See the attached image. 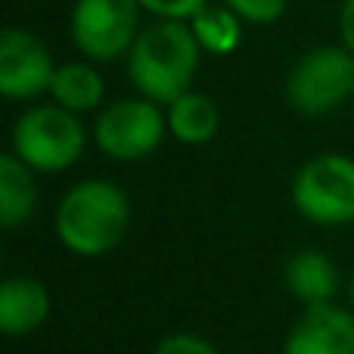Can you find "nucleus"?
<instances>
[{"label":"nucleus","instance_id":"nucleus-1","mask_svg":"<svg viewBox=\"0 0 354 354\" xmlns=\"http://www.w3.org/2000/svg\"><path fill=\"white\" fill-rule=\"evenodd\" d=\"M199 59L202 47L189 22L156 19L153 25L140 28L134 47L128 50L131 84L137 87V93L168 106L193 87Z\"/></svg>","mask_w":354,"mask_h":354},{"label":"nucleus","instance_id":"nucleus-2","mask_svg":"<svg viewBox=\"0 0 354 354\" xmlns=\"http://www.w3.org/2000/svg\"><path fill=\"white\" fill-rule=\"evenodd\" d=\"M131 224V202L124 189L103 177L81 180L56 205V236L72 255L97 258L124 239Z\"/></svg>","mask_w":354,"mask_h":354},{"label":"nucleus","instance_id":"nucleus-3","mask_svg":"<svg viewBox=\"0 0 354 354\" xmlns=\"http://www.w3.org/2000/svg\"><path fill=\"white\" fill-rule=\"evenodd\" d=\"M84 124L78 112L62 106L25 109L12 124V153L41 174H59L72 168L84 153Z\"/></svg>","mask_w":354,"mask_h":354},{"label":"nucleus","instance_id":"nucleus-4","mask_svg":"<svg viewBox=\"0 0 354 354\" xmlns=\"http://www.w3.org/2000/svg\"><path fill=\"white\" fill-rule=\"evenodd\" d=\"M354 97V53L342 44H324L295 59L286 75V100L299 115L320 118Z\"/></svg>","mask_w":354,"mask_h":354},{"label":"nucleus","instance_id":"nucleus-5","mask_svg":"<svg viewBox=\"0 0 354 354\" xmlns=\"http://www.w3.org/2000/svg\"><path fill=\"white\" fill-rule=\"evenodd\" d=\"M295 212L317 227L354 224V159L320 153L295 171L289 187Z\"/></svg>","mask_w":354,"mask_h":354},{"label":"nucleus","instance_id":"nucleus-6","mask_svg":"<svg viewBox=\"0 0 354 354\" xmlns=\"http://www.w3.org/2000/svg\"><path fill=\"white\" fill-rule=\"evenodd\" d=\"M140 0H75L68 35L84 59L115 62L128 56L140 35Z\"/></svg>","mask_w":354,"mask_h":354},{"label":"nucleus","instance_id":"nucleus-7","mask_svg":"<svg viewBox=\"0 0 354 354\" xmlns=\"http://www.w3.org/2000/svg\"><path fill=\"white\" fill-rule=\"evenodd\" d=\"M168 115L149 97H128L103 106L93 124V143L115 162H140L162 147Z\"/></svg>","mask_w":354,"mask_h":354},{"label":"nucleus","instance_id":"nucleus-8","mask_svg":"<svg viewBox=\"0 0 354 354\" xmlns=\"http://www.w3.org/2000/svg\"><path fill=\"white\" fill-rule=\"evenodd\" d=\"M56 62L44 41L19 25L0 31V93L12 103H25L50 91Z\"/></svg>","mask_w":354,"mask_h":354},{"label":"nucleus","instance_id":"nucleus-9","mask_svg":"<svg viewBox=\"0 0 354 354\" xmlns=\"http://www.w3.org/2000/svg\"><path fill=\"white\" fill-rule=\"evenodd\" d=\"M283 354H354V311L333 301L308 305L289 330Z\"/></svg>","mask_w":354,"mask_h":354},{"label":"nucleus","instance_id":"nucleus-10","mask_svg":"<svg viewBox=\"0 0 354 354\" xmlns=\"http://www.w3.org/2000/svg\"><path fill=\"white\" fill-rule=\"evenodd\" d=\"M50 292L41 280L35 277H6L0 283V330L3 336L19 339L35 333L37 326L47 324L50 317Z\"/></svg>","mask_w":354,"mask_h":354},{"label":"nucleus","instance_id":"nucleus-11","mask_svg":"<svg viewBox=\"0 0 354 354\" xmlns=\"http://www.w3.org/2000/svg\"><path fill=\"white\" fill-rule=\"evenodd\" d=\"M283 277H286L289 295L299 299L305 308L333 301L339 292V268L320 249H301L295 255H289Z\"/></svg>","mask_w":354,"mask_h":354},{"label":"nucleus","instance_id":"nucleus-12","mask_svg":"<svg viewBox=\"0 0 354 354\" xmlns=\"http://www.w3.org/2000/svg\"><path fill=\"white\" fill-rule=\"evenodd\" d=\"M168 134L183 147H205L218 137L221 128V109L205 93L187 91L168 103Z\"/></svg>","mask_w":354,"mask_h":354},{"label":"nucleus","instance_id":"nucleus-13","mask_svg":"<svg viewBox=\"0 0 354 354\" xmlns=\"http://www.w3.org/2000/svg\"><path fill=\"white\" fill-rule=\"evenodd\" d=\"M37 205L35 168L25 165L16 153L0 156V224L6 230L28 224Z\"/></svg>","mask_w":354,"mask_h":354},{"label":"nucleus","instance_id":"nucleus-14","mask_svg":"<svg viewBox=\"0 0 354 354\" xmlns=\"http://www.w3.org/2000/svg\"><path fill=\"white\" fill-rule=\"evenodd\" d=\"M47 93L53 97L56 106L81 115V112L100 109V103H103V97H106V81L91 59L87 62H62V66H56Z\"/></svg>","mask_w":354,"mask_h":354},{"label":"nucleus","instance_id":"nucleus-15","mask_svg":"<svg viewBox=\"0 0 354 354\" xmlns=\"http://www.w3.org/2000/svg\"><path fill=\"white\" fill-rule=\"evenodd\" d=\"M189 28H193L202 53L208 56H230L239 47V41H243V19L227 3L221 6L205 3L189 19Z\"/></svg>","mask_w":354,"mask_h":354},{"label":"nucleus","instance_id":"nucleus-16","mask_svg":"<svg viewBox=\"0 0 354 354\" xmlns=\"http://www.w3.org/2000/svg\"><path fill=\"white\" fill-rule=\"evenodd\" d=\"M249 25H274L283 19L289 0H221Z\"/></svg>","mask_w":354,"mask_h":354},{"label":"nucleus","instance_id":"nucleus-17","mask_svg":"<svg viewBox=\"0 0 354 354\" xmlns=\"http://www.w3.org/2000/svg\"><path fill=\"white\" fill-rule=\"evenodd\" d=\"M205 3L208 0H140L143 12L153 19H177V22H189Z\"/></svg>","mask_w":354,"mask_h":354},{"label":"nucleus","instance_id":"nucleus-18","mask_svg":"<svg viewBox=\"0 0 354 354\" xmlns=\"http://www.w3.org/2000/svg\"><path fill=\"white\" fill-rule=\"evenodd\" d=\"M156 354H221L208 339L196 333H171L156 345Z\"/></svg>","mask_w":354,"mask_h":354},{"label":"nucleus","instance_id":"nucleus-19","mask_svg":"<svg viewBox=\"0 0 354 354\" xmlns=\"http://www.w3.org/2000/svg\"><path fill=\"white\" fill-rule=\"evenodd\" d=\"M339 41L354 53V0H342L339 6Z\"/></svg>","mask_w":354,"mask_h":354},{"label":"nucleus","instance_id":"nucleus-20","mask_svg":"<svg viewBox=\"0 0 354 354\" xmlns=\"http://www.w3.org/2000/svg\"><path fill=\"white\" fill-rule=\"evenodd\" d=\"M348 299H351V311H354V274H351V283H348Z\"/></svg>","mask_w":354,"mask_h":354},{"label":"nucleus","instance_id":"nucleus-21","mask_svg":"<svg viewBox=\"0 0 354 354\" xmlns=\"http://www.w3.org/2000/svg\"><path fill=\"white\" fill-rule=\"evenodd\" d=\"M351 100H354V97H351Z\"/></svg>","mask_w":354,"mask_h":354}]
</instances>
